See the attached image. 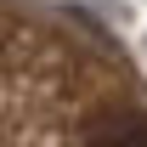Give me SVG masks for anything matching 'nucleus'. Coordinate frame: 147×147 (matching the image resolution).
I'll use <instances>...</instances> for the list:
<instances>
[{
	"mask_svg": "<svg viewBox=\"0 0 147 147\" xmlns=\"http://www.w3.org/2000/svg\"><path fill=\"white\" fill-rule=\"evenodd\" d=\"M79 147H147V113L130 102H108L79 125Z\"/></svg>",
	"mask_w": 147,
	"mask_h": 147,
	"instance_id": "nucleus-1",
	"label": "nucleus"
}]
</instances>
